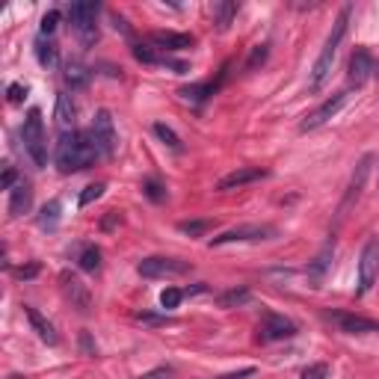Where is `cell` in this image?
<instances>
[{
    "label": "cell",
    "instance_id": "cell-1",
    "mask_svg": "<svg viewBox=\"0 0 379 379\" xmlns=\"http://www.w3.org/2000/svg\"><path fill=\"white\" fill-rule=\"evenodd\" d=\"M101 157V151L92 140L90 131H71V134H59V143L54 148V163L62 175L71 172H83Z\"/></svg>",
    "mask_w": 379,
    "mask_h": 379
},
{
    "label": "cell",
    "instance_id": "cell-2",
    "mask_svg": "<svg viewBox=\"0 0 379 379\" xmlns=\"http://www.w3.org/2000/svg\"><path fill=\"white\" fill-rule=\"evenodd\" d=\"M350 6H344L338 12V18L332 24V33L326 36V45L320 50V57L314 59V69L308 74V92H320L326 80H329V74H332V66H335V57H338V48L341 42H344V36H347V24H350Z\"/></svg>",
    "mask_w": 379,
    "mask_h": 379
},
{
    "label": "cell",
    "instance_id": "cell-3",
    "mask_svg": "<svg viewBox=\"0 0 379 379\" xmlns=\"http://www.w3.org/2000/svg\"><path fill=\"white\" fill-rule=\"evenodd\" d=\"M21 143H24V151L30 155V160L36 163V166L45 169L48 166V134H45V119H42L39 107H33L27 113V119H24Z\"/></svg>",
    "mask_w": 379,
    "mask_h": 379
},
{
    "label": "cell",
    "instance_id": "cell-4",
    "mask_svg": "<svg viewBox=\"0 0 379 379\" xmlns=\"http://www.w3.org/2000/svg\"><path fill=\"white\" fill-rule=\"evenodd\" d=\"M98 12H101V6L98 3H92V0H83V3H71L69 6V21H71V27H74V33L80 36V42L90 48L95 39H98Z\"/></svg>",
    "mask_w": 379,
    "mask_h": 379
},
{
    "label": "cell",
    "instance_id": "cell-5",
    "mask_svg": "<svg viewBox=\"0 0 379 379\" xmlns=\"http://www.w3.org/2000/svg\"><path fill=\"white\" fill-rule=\"evenodd\" d=\"M136 273L143 279H169V276H187L190 273V264L178 261V258H160V255H151L143 258L136 264Z\"/></svg>",
    "mask_w": 379,
    "mask_h": 379
},
{
    "label": "cell",
    "instance_id": "cell-6",
    "mask_svg": "<svg viewBox=\"0 0 379 379\" xmlns=\"http://www.w3.org/2000/svg\"><path fill=\"white\" fill-rule=\"evenodd\" d=\"M92 140L101 151V157H113L116 155V143H119V136H116V124H113V116H110V110H98L95 113V119H92Z\"/></svg>",
    "mask_w": 379,
    "mask_h": 379
},
{
    "label": "cell",
    "instance_id": "cell-7",
    "mask_svg": "<svg viewBox=\"0 0 379 379\" xmlns=\"http://www.w3.org/2000/svg\"><path fill=\"white\" fill-rule=\"evenodd\" d=\"M299 329H296V323L285 317V314H273L267 311L264 314V320L258 326V341L261 344H276V341H287V338H294Z\"/></svg>",
    "mask_w": 379,
    "mask_h": 379
},
{
    "label": "cell",
    "instance_id": "cell-8",
    "mask_svg": "<svg viewBox=\"0 0 379 379\" xmlns=\"http://www.w3.org/2000/svg\"><path fill=\"white\" fill-rule=\"evenodd\" d=\"M376 69H379V62H376V57L371 54V50H368V48H356V50L350 54V66H347V80H350V86L362 90V86L376 74Z\"/></svg>",
    "mask_w": 379,
    "mask_h": 379
},
{
    "label": "cell",
    "instance_id": "cell-9",
    "mask_svg": "<svg viewBox=\"0 0 379 379\" xmlns=\"http://www.w3.org/2000/svg\"><path fill=\"white\" fill-rule=\"evenodd\" d=\"M323 317L338 326V332L344 335H371L379 332V320L371 317H362V314H352V311H323Z\"/></svg>",
    "mask_w": 379,
    "mask_h": 379
},
{
    "label": "cell",
    "instance_id": "cell-10",
    "mask_svg": "<svg viewBox=\"0 0 379 379\" xmlns=\"http://www.w3.org/2000/svg\"><path fill=\"white\" fill-rule=\"evenodd\" d=\"M379 279V240H368L359 258V296H364Z\"/></svg>",
    "mask_w": 379,
    "mask_h": 379
},
{
    "label": "cell",
    "instance_id": "cell-11",
    "mask_svg": "<svg viewBox=\"0 0 379 379\" xmlns=\"http://www.w3.org/2000/svg\"><path fill=\"white\" fill-rule=\"evenodd\" d=\"M276 237L273 225H237V229L222 231L220 237H210V246H225V243H249V240H270Z\"/></svg>",
    "mask_w": 379,
    "mask_h": 379
},
{
    "label": "cell",
    "instance_id": "cell-12",
    "mask_svg": "<svg viewBox=\"0 0 379 379\" xmlns=\"http://www.w3.org/2000/svg\"><path fill=\"white\" fill-rule=\"evenodd\" d=\"M344 104H347V92H338V95H332V98H326V101H323V104H320L317 110H314V113H308V116H306V122L299 124V131H302V134H308V131H317L320 124H326L329 119H335Z\"/></svg>",
    "mask_w": 379,
    "mask_h": 379
},
{
    "label": "cell",
    "instance_id": "cell-13",
    "mask_svg": "<svg viewBox=\"0 0 379 379\" xmlns=\"http://www.w3.org/2000/svg\"><path fill=\"white\" fill-rule=\"evenodd\" d=\"M267 169H261V166H240V169H234V172H229L225 178H220V184H217V190L220 193H225V190H237V187H246V184H255V181H261V178H267Z\"/></svg>",
    "mask_w": 379,
    "mask_h": 379
},
{
    "label": "cell",
    "instance_id": "cell-14",
    "mask_svg": "<svg viewBox=\"0 0 379 379\" xmlns=\"http://www.w3.org/2000/svg\"><path fill=\"white\" fill-rule=\"evenodd\" d=\"M371 160H373L371 155H364V157L359 160L356 172H352V181H350V187H347V196H344V201H341V208H338V217H344L347 208L362 196V187H364V181H368V172H371Z\"/></svg>",
    "mask_w": 379,
    "mask_h": 379
},
{
    "label": "cell",
    "instance_id": "cell-15",
    "mask_svg": "<svg viewBox=\"0 0 379 379\" xmlns=\"http://www.w3.org/2000/svg\"><path fill=\"white\" fill-rule=\"evenodd\" d=\"M151 45H155L157 50L172 54V50L193 48V36H190V33H175V30H157V33H151Z\"/></svg>",
    "mask_w": 379,
    "mask_h": 379
},
{
    "label": "cell",
    "instance_id": "cell-16",
    "mask_svg": "<svg viewBox=\"0 0 379 379\" xmlns=\"http://www.w3.org/2000/svg\"><path fill=\"white\" fill-rule=\"evenodd\" d=\"M62 290H66V296L71 299V306L78 308L80 314H90V306H92V299H90V290H86V285L80 279H74V276H62Z\"/></svg>",
    "mask_w": 379,
    "mask_h": 379
},
{
    "label": "cell",
    "instance_id": "cell-17",
    "mask_svg": "<svg viewBox=\"0 0 379 379\" xmlns=\"http://www.w3.org/2000/svg\"><path fill=\"white\" fill-rule=\"evenodd\" d=\"M24 314H27V320H30V326H33V332L39 335L45 344H50V347H57V344H59V335H57V329H54V323L45 320L33 306H24Z\"/></svg>",
    "mask_w": 379,
    "mask_h": 379
},
{
    "label": "cell",
    "instance_id": "cell-18",
    "mask_svg": "<svg viewBox=\"0 0 379 379\" xmlns=\"http://www.w3.org/2000/svg\"><path fill=\"white\" fill-rule=\"evenodd\" d=\"M30 208H33V190L27 181H18L9 190V213L12 217H21V213H27Z\"/></svg>",
    "mask_w": 379,
    "mask_h": 379
},
{
    "label": "cell",
    "instance_id": "cell-19",
    "mask_svg": "<svg viewBox=\"0 0 379 379\" xmlns=\"http://www.w3.org/2000/svg\"><path fill=\"white\" fill-rule=\"evenodd\" d=\"M54 119H57V128L59 134H71L74 131V104L66 92L57 95V110H54Z\"/></svg>",
    "mask_w": 379,
    "mask_h": 379
},
{
    "label": "cell",
    "instance_id": "cell-20",
    "mask_svg": "<svg viewBox=\"0 0 379 379\" xmlns=\"http://www.w3.org/2000/svg\"><path fill=\"white\" fill-rule=\"evenodd\" d=\"M59 217H62V201H59V199H50L48 205L39 210L36 222H39V229H42V231H57Z\"/></svg>",
    "mask_w": 379,
    "mask_h": 379
},
{
    "label": "cell",
    "instance_id": "cell-21",
    "mask_svg": "<svg viewBox=\"0 0 379 379\" xmlns=\"http://www.w3.org/2000/svg\"><path fill=\"white\" fill-rule=\"evenodd\" d=\"M62 78H66V83L71 86V90H86L92 80V71L83 66V62H69L66 71H62Z\"/></svg>",
    "mask_w": 379,
    "mask_h": 379
},
{
    "label": "cell",
    "instance_id": "cell-22",
    "mask_svg": "<svg viewBox=\"0 0 379 379\" xmlns=\"http://www.w3.org/2000/svg\"><path fill=\"white\" fill-rule=\"evenodd\" d=\"M36 59H39V66H45V69H57L59 66V50L50 45L45 36H39V39H36Z\"/></svg>",
    "mask_w": 379,
    "mask_h": 379
},
{
    "label": "cell",
    "instance_id": "cell-23",
    "mask_svg": "<svg viewBox=\"0 0 379 379\" xmlns=\"http://www.w3.org/2000/svg\"><path fill=\"white\" fill-rule=\"evenodd\" d=\"M213 92H217V83H193V86H184L178 95L184 101H193V104H205Z\"/></svg>",
    "mask_w": 379,
    "mask_h": 379
},
{
    "label": "cell",
    "instance_id": "cell-24",
    "mask_svg": "<svg viewBox=\"0 0 379 379\" xmlns=\"http://www.w3.org/2000/svg\"><path fill=\"white\" fill-rule=\"evenodd\" d=\"M78 267H80L83 273H98V270H101V249H98L95 243L83 246V249L78 252Z\"/></svg>",
    "mask_w": 379,
    "mask_h": 379
},
{
    "label": "cell",
    "instance_id": "cell-25",
    "mask_svg": "<svg viewBox=\"0 0 379 379\" xmlns=\"http://www.w3.org/2000/svg\"><path fill=\"white\" fill-rule=\"evenodd\" d=\"M237 15V3H231V0H222V3H213V18H217V27L220 30H229L231 21Z\"/></svg>",
    "mask_w": 379,
    "mask_h": 379
},
{
    "label": "cell",
    "instance_id": "cell-26",
    "mask_svg": "<svg viewBox=\"0 0 379 379\" xmlns=\"http://www.w3.org/2000/svg\"><path fill=\"white\" fill-rule=\"evenodd\" d=\"M249 299H252V294L246 287H231V290H225V294L217 296V302L222 308H237V306H243V302H249Z\"/></svg>",
    "mask_w": 379,
    "mask_h": 379
},
{
    "label": "cell",
    "instance_id": "cell-27",
    "mask_svg": "<svg viewBox=\"0 0 379 379\" xmlns=\"http://www.w3.org/2000/svg\"><path fill=\"white\" fill-rule=\"evenodd\" d=\"M332 252H335V243H332V240H329V243H326V246H323V252H320V255H317V258H314V267L308 270V276H311V279H314V282H320V279H323V273H326V267H329V258H332Z\"/></svg>",
    "mask_w": 379,
    "mask_h": 379
},
{
    "label": "cell",
    "instance_id": "cell-28",
    "mask_svg": "<svg viewBox=\"0 0 379 379\" xmlns=\"http://www.w3.org/2000/svg\"><path fill=\"white\" fill-rule=\"evenodd\" d=\"M213 229L210 220H190V222H178V231L187 234V237H201Z\"/></svg>",
    "mask_w": 379,
    "mask_h": 379
},
{
    "label": "cell",
    "instance_id": "cell-29",
    "mask_svg": "<svg viewBox=\"0 0 379 379\" xmlns=\"http://www.w3.org/2000/svg\"><path fill=\"white\" fill-rule=\"evenodd\" d=\"M155 134H157V140L163 143V145H169V148H175V151H181V140H178V134H175L169 124H163V122H155Z\"/></svg>",
    "mask_w": 379,
    "mask_h": 379
},
{
    "label": "cell",
    "instance_id": "cell-30",
    "mask_svg": "<svg viewBox=\"0 0 379 379\" xmlns=\"http://www.w3.org/2000/svg\"><path fill=\"white\" fill-rule=\"evenodd\" d=\"M143 193H145L151 201H157V205H160V201H166V187H163L157 178H145V181H143Z\"/></svg>",
    "mask_w": 379,
    "mask_h": 379
},
{
    "label": "cell",
    "instance_id": "cell-31",
    "mask_svg": "<svg viewBox=\"0 0 379 379\" xmlns=\"http://www.w3.org/2000/svg\"><path fill=\"white\" fill-rule=\"evenodd\" d=\"M184 296H187L184 290H178V287H166V290H163V294H160V306H163V311H172V308H178Z\"/></svg>",
    "mask_w": 379,
    "mask_h": 379
},
{
    "label": "cell",
    "instance_id": "cell-32",
    "mask_svg": "<svg viewBox=\"0 0 379 379\" xmlns=\"http://www.w3.org/2000/svg\"><path fill=\"white\" fill-rule=\"evenodd\" d=\"M104 190H107L104 184H90V187H86V190H83V193H80V199H78V205H80V208H90V205H92V201H98L101 196H104Z\"/></svg>",
    "mask_w": 379,
    "mask_h": 379
},
{
    "label": "cell",
    "instance_id": "cell-33",
    "mask_svg": "<svg viewBox=\"0 0 379 379\" xmlns=\"http://www.w3.org/2000/svg\"><path fill=\"white\" fill-rule=\"evenodd\" d=\"M329 364L326 362H314V364H308L306 371H302V379H329Z\"/></svg>",
    "mask_w": 379,
    "mask_h": 379
},
{
    "label": "cell",
    "instance_id": "cell-34",
    "mask_svg": "<svg viewBox=\"0 0 379 379\" xmlns=\"http://www.w3.org/2000/svg\"><path fill=\"white\" fill-rule=\"evenodd\" d=\"M267 45H258L255 50H252V57H249V62H246V71H252L255 66H264V62H267Z\"/></svg>",
    "mask_w": 379,
    "mask_h": 379
},
{
    "label": "cell",
    "instance_id": "cell-35",
    "mask_svg": "<svg viewBox=\"0 0 379 379\" xmlns=\"http://www.w3.org/2000/svg\"><path fill=\"white\" fill-rule=\"evenodd\" d=\"M57 24H59V12L57 9H50V12H45L42 15V36H50L57 30Z\"/></svg>",
    "mask_w": 379,
    "mask_h": 379
},
{
    "label": "cell",
    "instance_id": "cell-36",
    "mask_svg": "<svg viewBox=\"0 0 379 379\" xmlns=\"http://www.w3.org/2000/svg\"><path fill=\"white\" fill-rule=\"evenodd\" d=\"M27 86H24V83H12L9 86V90H6V98H9V104H21V101L24 98H27Z\"/></svg>",
    "mask_w": 379,
    "mask_h": 379
},
{
    "label": "cell",
    "instance_id": "cell-37",
    "mask_svg": "<svg viewBox=\"0 0 379 379\" xmlns=\"http://www.w3.org/2000/svg\"><path fill=\"white\" fill-rule=\"evenodd\" d=\"M80 352H83V356H90V359L98 356V347H95V341H92L90 332H80Z\"/></svg>",
    "mask_w": 379,
    "mask_h": 379
},
{
    "label": "cell",
    "instance_id": "cell-38",
    "mask_svg": "<svg viewBox=\"0 0 379 379\" xmlns=\"http://www.w3.org/2000/svg\"><path fill=\"white\" fill-rule=\"evenodd\" d=\"M140 379H172V368H166V364H160V368L143 373Z\"/></svg>",
    "mask_w": 379,
    "mask_h": 379
},
{
    "label": "cell",
    "instance_id": "cell-39",
    "mask_svg": "<svg viewBox=\"0 0 379 379\" xmlns=\"http://www.w3.org/2000/svg\"><path fill=\"white\" fill-rule=\"evenodd\" d=\"M15 184H18V175H15V169L6 166V169H3V181H0V187H3V190H12Z\"/></svg>",
    "mask_w": 379,
    "mask_h": 379
},
{
    "label": "cell",
    "instance_id": "cell-40",
    "mask_svg": "<svg viewBox=\"0 0 379 379\" xmlns=\"http://www.w3.org/2000/svg\"><path fill=\"white\" fill-rule=\"evenodd\" d=\"M249 376H255V368H240V371H231V373H222L217 379H249Z\"/></svg>",
    "mask_w": 379,
    "mask_h": 379
},
{
    "label": "cell",
    "instance_id": "cell-41",
    "mask_svg": "<svg viewBox=\"0 0 379 379\" xmlns=\"http://www.w3.org/2000/svg\"><path fill=\"white\" fill-rule=\"evenodd\" d=\"M36 273H39V264H30V267H21V270H15L18 279H33Z\"/></svg>",
    "mask_w": 379,
    "mask_h": 379
},
{
    "label": "cell",
    "instance_id": "cell-42",
    "mask_svg": "<svg viewBox=\"0 0 379 379\" xmlns=\"http://www.w3.org/2000/svg\"><path fill=\"white\" fill-rule=\"evenodd\" d=\"M116 220H122V217H119L116 210H110V217L104 220V229H113V225H116Z\"/></svg>",
    "mask_w": 379,
    "mask_h": 379
}]
</instances>
